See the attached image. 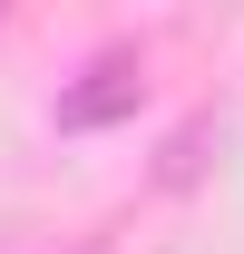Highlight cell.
<instances>
[{
  "label": "cell",
  "mask_w": 244,
  "mask_h": 254,
  "mask_svg": "<svg viewBox=\"0 0 244 254\" xmlns=\"http://www.w3.org/2000/svg\"><path fill=\"white\" fill-rule=\"evenodd\" d=\"M137 98H147V59L137 49H98L78 78L59 88V137H98V127H118V118H137Z\"/></svg>",
  "instance_id": "1"
}]
</instances>
